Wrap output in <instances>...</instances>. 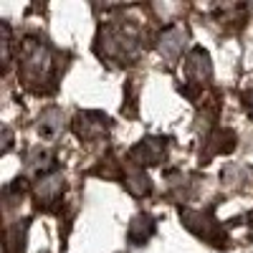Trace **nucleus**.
<instances>
[{
	"mask_svg": "<svg viewBox=\"0 0 253 253\" xmlns=\"http://www.w3.org/2000/svg\"><path fill=\"white\" fill-rule=\"evenodd\" d=\"M20 69L28 81H48L53 74V56L43 41H26L20 51Z\"/></svg>",
	"mask_w": 253,
	"mask_h": 253,
	"instance_id": "1",
	"label": "nucleus"
},
{
	"mask_svg": "<svg viewBox=\"0 0 253 253\" xmlns=\"http://www.w3.org/2000/svg\"><path fill=\"white\" fill-rule=\"evenodd\" d=\"M182 46H185V31H182V28H177V26L167 28V31L160 36V53H162L165 58L175 61V58L180 56Z\"/></svg>",
	"mask_w": 253,
	"mask_h": 253,
	"instance_id": "2",
	"label": "nucleus"
},
{
	"mask_svg": "<svg viewBox=\"0 0 253 253\" xmlns=\"http://www.w3.org/2000/svg\"><path fill=\"white\" fill-rule=\"evenodd\" d=\"M63 129V119H61V112L58 109H46L43 114H41L38 119V132L41 137H46V139H53L58 137Z\"/></svg>",
	"mask_w": 253,
	"mask_h": 253,
	"instance_id": "3",
	"label": "nucleus"
},
{
	"mask_svg": "<svg viewBox=\"0 0 253 253\" xmlns=\"http://www.w3.org/2000/svg\"><path fill=\"white\" fill-rule=\"evenodd\" d=\"M187 71H190V76H193L195 81H203V76H208V74H210L208 53H205V51H200V48H195V51H193V56L187 58Z\"/></svg>",
	"mask_w": 253,
	"mask_h": 253,
	"instance_id": "4",
	"label": "nucleus"
},
{
	"mask_svg": "<svg viewBox=\"0 0 253 253\" xmlns=\"http://www.w3.org/2000/svg\"><path fill=\"white\" fill-rule=\"evenodd\" d=\"M132 155L139 157L142 165H152V162H157L160 155H162V144H160L157 139H147V142H142V144L134 147V152H132Z\"/></svg>",
	"mask_w": 253,
	"mask_h": 253,
	"instance_id": "5",
	"label": "nucleus"
},
{
	"mask_svg": "<svg viewBox=\"0 0 253 253\" xmlns=\"http://www.w3.org/2000/svg\"><path fill=\"white\" fill-rule=\"evenodd\" d=\"M246 112H248V117L253 119V89L246 94Z\"/></svg>",
	"mask_w": 253,
	"mask_h": 253,
	"instance_id": "6",
	"label": "nucleus"
}]
</instances>
